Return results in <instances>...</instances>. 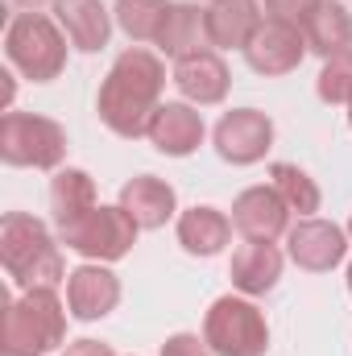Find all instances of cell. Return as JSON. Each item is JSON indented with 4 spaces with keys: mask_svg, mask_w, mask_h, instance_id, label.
Listing matches in <instances>:
<instances>
[{
    "mask_svg": "<svg viewBox=\"0 0 352 356\" xmlns=\"http://www.w3.org/2000/svg\"><path fill=\"white\" fill-rule=\"evenodd\" d=\"M349 232H352V220H349Z\"/></svg>",
    "mask_w": 352,
    "mask_h": 356,
    "instance_id": "33",
    "label": "cell"
},
{
    "mask_svg": "<svg viewBox=\"0 0 352 356\" xmlns=\"http://www.w3.org/2000/svg\"><path fill=\"white\" fill-rule=\"evenodd\" d=\"M166 13H170L166 0H116V21L133 42H158Z\"/></svg>",
    "mask_w": 352,
    "mask_h": 356,
    "instance_id": "23",
    "label": "cell"
},
{
    "mask_svg": "<svg viewBox=\"0 0 352 356\" xmlns=\"http://www.w3.org/2000/svg\"><path fill=\"white\" fill-rule=\"evenodd\" d=\"M349 124H352V99H349Z\"/></svg>",
    "mask_w": 352,
    "mask_h": 356,
    "instance_id": "32",
    "label": "cell"
},
{
    "mask_svg": "<svg viewBox=\"0 0 352 356\" xmlns=\"http://www.w3.org/2000/svg\"><path fill=\"white\" fill-rule=\"evenodd\" d=\"M319 99L323 104H349L352 99V46L323 63V71H319Z\"/></svg>",
    "mask_w": 352,
    "mask_h": 356,
    "instance_id": "25",
    "label": "cell"
},
{
    "mask_svg": "<svg viewBox=\"0 0 352 356\" xmlns=\"http://www.w3.org/2000/svg\"><path fill=\"white\" fill-rule=\"evenodd\" d=\"M120 207L137 220V228H162L175 216V186L154 175H137L120 186Z\"/></svg>",
    "mask_w": 352,
    "mask_h": 356,
    "instance_id": "15",
    "label": "cell"
},
{
    "mask_svg": "<svg viewBox=\"0 0 352 356\" xmlns=\"http://www.w3.org/2000/svg\"><path fill=\"white\" fill-rule=\"evenodd\" d=\"M319 0H265V13L282 17V21H303Z\"/></svg>",
    "mask_w": 352,
    "mask_h": 356,
    "instance_id": "27",
    "label": "cell"
},
{
    "mask_svg": "<svg viewBox=\"0 0 352 356\" xmlns=\"http://www.w3.org/2000/svg\"><path fill=\"white\" fill-rule=\"evenodd\" d=\"M162 83H166V67L158 63V54L150 50H125L104 88H99V120L116 133V137H141L150 133V120L154 112L162 108L158 95H162Z\"/></svg>",
    "mask_w": 352,
    "mask_h": 356,
    "instance_id": "1",
    "label": "cell"
},
{
    "mask_svg": "<svg viewBox=\"0 0 352 356\" xmlns=\"http://www.w3.org/2000/svg\"><path fill=\"white\" fill-rule=\"evenodd\" d=\"M162 356H216V353L207 348V340H199L191 332H178V336H170L162 344Z\"/></svg>",
    "mask_w": 352,
    "mask_h": 356,
    "instance_id": "26",
    "label": "cell"
},
{
    "mask_svg": "<svg viewBox=\"0 0 352 356\" xmlns=\"http://www.w3.org/2000/svg\"><path fill=\"white\" fill-rule=\"evenodd\" d=\"M120 302V282L116 273L104 266H79L67 273V307L75 319H104L112 307Z\"/></svg>",
    "mask_w": 352,
    "mask_h": 356,
    "instance_id": "12",
    "label": "cell"
},
{
    "mask_svg": "<svg viewBox=\"0 0 352 356\" xmlns=\"http://www.w3.org/2000/svg\"><path fill=\"white\" fill-rule=\"evenodd\" d=\"M0 158L8 166L54 170L67 158V133H63V124H54L46 116L4 112V120H0Z\"/></svg>",
    "mask_w": 352,
    "mask_h": 356,
    "instance_id": "5",
    "label": "cell"
},
{
    "mask_svg": "<svg viewBox=\"0 0 352 356\" xmlns=\"http://www.w3.org/2000/svg\"><path fill=\"white\" fill-rule=\"evenodd\" d=\"M228 236H232V224H228V216L216 211V207H191V211L178 216V245H182L186 253H195V257L220 253V249L228 245Z\"/></svg>",
    "mask_w": 352,
    "mask_h": 356,
    "instance_id": "19",
    "label": "cell"
},
{
    "mask_svg": "<svg viewBox=\"0 0 352 356\" xmlns=\"http://www.w3.org/2000/svg\"><path fill=\"white\" fill-rule=\"evenodd\" d=\"M307 54V38L294 21H282V17H269L262 21V29L253 33V42L245 46V58L257 75H286L303 63Z\"/></svg>",
    "mask_w": 352,
    "mask_h": 356,
    "instance_id": "9",
    "label": "cell"
},
{
    "mask_svg": "<svg viewBox=\"0 0 352 356\" xmlns=\"http://www.w3.org/2000/svg\"><path fill=\"white\" fill-rule=\"evenodd\" d=\"M257 29H262L257 0H216L207 8V42L220 50H232V46L245 50Z\"/></svg>",
    "mask_w": 352,
    "mask_h": 356,
    "instance_id": "16",
    "label": "cell"
},
{
    "mask_svg": "<svg viewBox=\"0 0 352 356\" xmlns=\"http://www.w3.org/2000/svg\"><path fill=\"white\" fill-rule=\"evenodd\" d=\"M203 340L216 356H265L269 327L253 302L224 294L211 302V311L203 319Z\"/></svg>",
    "mask_w": 352,
    "mask_h": 356,
    "instance_id": "6",
    "label": "cell"
},
{
    "mask_svg": "<svg viewBox=\"0 0 352 356\" xmlns=\"http://www.w3.org/2000/svg\"><path fill=\"white\" fill-rule=\"evenodd\" d=\"M269 186L286 199V207L290 211H319V186L311 182V175L307 170H298V166H290V162H273L269 166Z\"/></svg>",
    "mask_w": 352,
    "mask_h": 356,
    "instance_id": "24",
    "label": "cell"
},
{
    "mask_svg": "<svg viewBox=\"0 0 352 356\" xmlns=\"http://www.w3.org/2000/svg\"><path fill=\"white\" fill-rule=\"evenodd\" d=\"M175 83H178V91H182L186 99H195V104H220V99L228 95V83H232V79H228V67H224L220 54L199 50V54L178 58Z\"/></svg>",
    "mask_w": 352,
    "mask_h": 356,
    "instance_id": "13",
    "label": "cell"
},
{
    "mask_svg": "<svg viewBox=\"0 0 352 356\" xmlns=\"http://www.w3.org/2000/svg\"><path fill=\"white\" fill-rule=\"evenodd\" d=\"M145 137H150L162 154L186 158V154L199 149V141H203V120H199V112L186 108V104H162V108L154 112Z\"/></svg>",
    "mask_w": 352,
    "mask_h": 356,
    "instance_id": "14",
    "label": "cell"
},
{
    "mask_svg": "<svg viewBox=\"0 0 352 356\" xmlns=\"http://www.w3.org/2000/svg\"><path fill=\"white\" fill-rule=\"evenodd\" d=\"M0 261L8 269V277L21 282L25 290L63 282L58 245L50 241L46 224L25 216V211H8L4 216V224H0Z\"/></svg>",
    "mask_w": 352,
    "mask_h": 356,
    "instance_id": "3",
    "label": "cell"
},
{
    "mask_svg": "<svg viewBox=\"0 0 352 356\" xmlns=\"http://www.w3.org/2000/svg\"><path fill=\"white\" fill-rule=\"evenodd\" d=\"M269 141H273V124H269V116L257 112V108H232L216 124V149L232 166L262 162Z\"/></svg>",
    "mask_w": 352,
    "mask_h": 356,
    "instance_id": "8",
    "label": "cell"
},
{
    "mask_svg": "<svg viewBox=\"0 0 352 356\" xmlns=\"http://www.w3.org/2000/svg\"><path fill=\"white\" fill-rule=\"evenodd\" d=\"M349 294H352V266H349Z\"/></svg>",
    "mask_w": 352,
    "mask_h": 356,
    "instance_id": "31",
    "label": "cell"
},
{
    "mask_svg": "<svg viewBox=\"0 0 352 356\" xmlns=\"http://www.w3.org/2000/svg\"><path fill=\"white\" fill-rule=\"evenodd\" d=\"M0 79H4V108H8V104H13V75H8V71H4V75H0Z\"/></svg>",
    "mask_w": 352,
    "mask_h": 356,
    "instance_id": "29",
    "label": "cell"
},
{
    "mask_svg": "<svg viewBox=\"0 0 352 356\" xmlns=\"http://www.w3.org/2000/svg\"><path fill=\"white\" fill-rule=\"evenodd\" d=\"M88 207H95V182L83 170H58L54 182H50V211H54V220L71 224Z\"/></svg>",
    "mask_w": 352,
    "mask_h": 356,
    "instance_id": "22",
    "label": "cell"
},
{
    "mask_svg": "<svg viewBox=\"0 0 352 356\" xmlns=\"http://www.w3.org/2000/svg\"><path fill=\"white\" fill-rule=\"evenodd\" d=\"M58 236L67 249L83 253V257H99V261H120L133 241H137V220L125 207H88L83 216H75L71 224H58Z\"/></svg>",
    "mask_w": 352,
    "mask_h": 356,
    "instance_id": "7",
    "label": "cell"
},
{
    "mask_svg": "<svg viewBox=\"0 0 352 356\" xmlns=\"http://www.w3.org/2000/svg\"><path fill=\"white\" fill-rule=\"evenodd\" d=\"M63 356H116V353L108 344H99V340H75V344H67Z\"/></svg>",
    "mask_w": 352,
    "mask_h": 356,
    "instance_id": "28",
    "label": "cell"
},
{
    "mask_svg": "<svg viewBox=\"0 0 352 356\" xmlns=\"http://www.w3.org/2000/svg\"><path fill=\"white\" fill-rule=\"evenodd\" d=\"M0 353L4 356H42L67 336L63 302L54 298V286H33L17 302L8 290H0Z\"/></svg>",
    "mask_w": 352,
    "mask_h": 356,
    "instance_id": "2",
    "label": "cell"
},
{
    "mask_svg": "<svg viewBox=\"0 0 352 356\" xmlns=\"http://www.w3.org/2000/svg\"><path fill=\"white\" fill-rule=\"evenodd\" d=\"M4 50H8V63L21 67L33 83H50L67 67V42L54 29V21L42 13H17L4 33Z\"/></svg>",
    "mask_w": 352,
    "mask_h": 356,
    "instance_id": "4",
    "label": "cell"
},
{
    "mask_svg": "<svg viewBox=\"0 0 352 356\" xmlns=\"http://www.w3.org/2000/svg\"><path fill=\"white\" fill-rule=\"evenodd\" d=\"M286 216H290V207H286V199L273 186H249L232 203V224L249 241H273V236H282L286 232Z\"/></svg>",
    "mask_w": 352,
    "mask_h": 356,
    "instance_id": "11",
    "label": "cell"
},
{
    "mask_svg": "<svg viewBox=\"0 0 352 356\" xmlns=\"http://www.w3.org/2000/svg\"><path fill=\"white\" fill-rule=\"evenodd\" d=\"M17 4H42V0H17Z\"/></svg>",
    "mask_w": 352,
    "mask_h": 356,
    "instance_id": "30",
    "label": "cell"
},
{
    "mask_svg": "<svg viewBox=\"0 0 352 356\" xmlns=\"http://www.w3.org/2000/svg\"><path fill=\"white\" fill-rule=\"evenodd\" d=\"M298 29H303V38H307V50H315V54H323V58H332V54H340V50L352 46L349 8H340V4H332V0H319V4L298 21Z\"/></svg>",
    "mask_w": 352,
    "mask_h": 356,
    "instance_id": "18",
    "label": "cell"
},
{
    "mask_svg": "<svg viewBox=\"0 0 352 356\" xmlns=\"http://www.w3.org/2000/svg\"><path fill=\"white\" fill-rule=\"evenodd\" d=\"M207 42V8L199 4H170L162 29H158V46L170 54V58H186V54H199Z\"/></svg>",
    "mask_w": 352,
    "mask_h": 356,
    "instance_id": "20",
    "label": "cell"
},
{
    "mask_svg": "<svg viewBox=\"0 0 352 356\" xmlns=\"http://www.w3.org/2000/svg\"><path fill=\"white\" fill-rule=\"evenodd\" d=\"M228 277H232V286L245 290V294H265V290H273L278 277H282V253L273 249V241H245V245L232 253Z\"/></svg>",
    "mask_w": 352,
    "mask_h": 356,
    "instance_id": "17",
    "label": "cell"
},
{
    "mask_svg": "<svg viewBox=\"0 0 352 356\" xmlns=\"http://www.w3.org/2000/svg\"><path fill=\"white\" fill-rule=\"evenodd\" d=\"M286 245H290L294 266L311 269V273L332 269L336 261H344V253H349L344 232H340L336 224H328V220H298V224L286 232Z\"/></svg>",
    "mask_w": 352,
    "mask_h": 356,
    "instance_id": "10",
    "label": "cell"
},
{
    "mask_svg": "<svg viewBox=\"0 0 352 356\" xmlns=\"http://www.w3.org/2000/svg\"><path fill=\"white\" fill-rule=\"evenodd\" d=\"M54 17L79 50H99L108 42V13L99 0H54Z\"/></svg>",
    "mask_w": 352,
    "mask_h": 356,
    "instance_id": "21",
    "label": "cell"
}]
</instances>
